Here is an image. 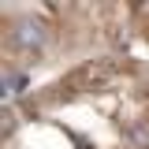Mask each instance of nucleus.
Instances as JSON below:
<instances>
[{
    "mask_svg": "<svg viewBox=\"0 0 149 149\" xmlns=\"http://www.w3.org/2000/svg\"><path fill=\"white\" fill-rule=\"evenodd\" d=\"M45 41V30L37 26V22H22V26H15L11 34H8V45L11 49H37Z\"/></svg>",
    "mask_w": 149,
    "mask_h": 149,
    "instance_id": "f257e3e1",
    "label": "nucleus"
}]
</instances>
